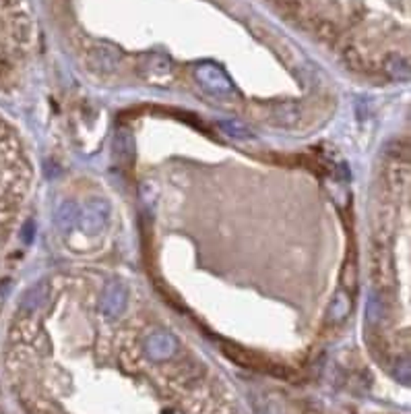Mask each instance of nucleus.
I'll use <instances>...</instances> for the list:
<instances>
[{"instance_id":"dca6fc26","label":"nucleus","mask_w":411,"mask_h":414,"mask_svg":"<svg viewBox=\"0 0 411 414\" xmlns=\"http://www.w3.org/2000/svg\"><path fill=\"white\" fill-rule=\"evenodd\" d=\"M222 126H224V131L228 133V135H232V137H238V139H246V137H250V133L240 124V122H222Z\"/></svg>"},{"instance_id":"0eeeda50","label":"nucleus","mask_w":411,"mask_h":414,"mask_svg":"<svg viewBox=\"0 0 411 414\" xmlns=\"http://www.w3.org/2000/svg\"><path fill=\"white\" fill-rule=\"evenodd\" d=\"M79 212H81V207L75 201H66L60 205L59 214H56V224L62 232H68L70 228H75L79 224Z\"/></svg>"},{"instance_id":"4468645a","label":"nucleus","mask_w":411,"mask_h":414,"mask_svg":"<svg viewBox=\"0 0 411 414\" xmlns=\"http://www.w3.org/2000/svg\"><path fill=\"white\" fill-rule=\"evenodd\" d=\"M387 71L395 77V79H410V64L408 60L393 57L391 62H387Z\"/></svg>"},{"instance_id":"9b49d317","label":"nucleus","mask_w":411,"mask_h":414,"mask_svg":"<svg viewBox=\"0 0 411 414\" xmlns=\"http://www.w3.org/2000/svg\"><path fill=\"white\" fill-rule=\"evenodd\" d=\"M273 120L277 124L284 126H294L295 122L300 120V108L295 104H279L277 108H273Z\"/></svg>"},{"instance_id":"9d476101","label":"nucleus","mask_w":411,"mask_h":414,"mask_svg":"<svg viewBox=\"0 0 411 414\" xmlns=\"http://www.w3.org/2000/svg\"><path fill=\"white\" fill-rule=\"evenodd\" d=\"M2 135V128H0ZM10 188H13V178L8 175L6 166L0 162V222L6 218L8 207H10Z\"/></svg>"},{"instance_id":"6e6552de","label":"nucleus","mask_w":411,"mask_h":414,"mask_svg":"<svg viewBox=\"0 0 411 414\" xmlns=\"http://www.w3.org/2000/svg\"><path fill=\"white\" fill-rule=\"evenodd\" d=\"M48 290H50V286H48V282L46 280H42L40 284H36L27 296H25V300H23V309L27 311V313H33V311H40L42 306H44V302L48 300Z\"/></svg>"},{"instance_id":"7ed1b4c3","label":"nucleus","mask_w":411,"mask_h":414,"mask_svg":"<svg viewBox=\"0 0 411 414\" xmlns=\"http://www.w3.org/2000/svg\"><path fill=\"white\" fill-rule=\"evenodd\" d=\"M194 75H196L199 83H201L205 89H209L211 94L226 96V94H232V91H234V85H232V81L228 79V75H226L219 66H215V64L205 62V64L196 66V73H194Z\"/></svg>"},{"instance_id":"39448f33","label":"nucleus","mask_w":411,"mask_h":414,"mask_svg":"<svg viewBox=\"0 0 411 414\" xmlns=\"http://www.w3.org/2000/svg\"><path fill=\"white\" fill-rule=\"evenodd\" d=\"M176 338L170 336V334H166V332H160V334L151 336L149 342H147V353H149V356L153 360H166V358H170V356L176 353Z\"/></svg>"},{"instance_id":"f03ea898","label":"nucleus","mask_w":411,"mask_h":414,"mask_svg":"<svg viewBox=\"0 0 411 414\" xmlns=\"http://www.w3.org/2000/svg\"><path fill=\"white\" fill-rule=\"evenodd\" d=\"M110 220V205L106 199H91L79 212V226L87 237L100 235Z\"/></svg>"},{"instance_id":"f8f14e48","label":"nucleus","mask_w":411,"mask_h":414,"mask_svg":"<svg viewBox=\"0 0 411 414\" xmlns=\"http://www.w3.org/2000/svg\"><path fill=\"white\" fill-rule=\"evenodd\" d=\"M312 31L323 42H329V44H335L339 40V31L335 29V25L331 21H325V19H314L312 21Z\"/></svg>"},{"instance_id":"20e7f679","label":"nucleus","mask_w":411,"mask_h":414,"mask_svg":"<svg viewBox=\"0 0 411 414\" xmlns=\"http://www.w3.org/2000/svg\"><path fill=\"white\" fill-rule=\"evenodd\" d=\"M126 300H128V290H126V286H124L120 280H110L108 286H106V293H104V302H102L106 315L116 317L118 313L124 311Z\"/></svg>"},{"instance_id":"1a4fd4ad","label":"nucleus","mask_w":411,"mask_h":414,"mask_svg":"<svg viewBox=\"0 0 411 414\" xmlns=\"http://www.w3.org/2000/svg\"><path fill=\"white\" fill-rule=\"evenodd\" d=\"M114 156L120 164H128L134 156V139L128 131H120L114 141Z\"/></svg>"},{"instance_id":"423d86ee","label":"nucleus","mask_w":411,"mask_h":414,"mask_svg":"<svg viewBox=\"0 0 411 414\" xmlns=\"http://www.w3.org/2000/svg\"><path fill=\"white\" fill-rule=\"evenodd\" d=\"M89 60L100 71H112L118 62V52L110 46H95L89 50Z\"/></svg>"},{"instance_id":"2eb2a0df","label":"nucleus","mask_w":411,"mask_h":414,"mask_svg":"<svg viewBox=\"0 0 411 414\" xmlns=\"http://www.w3.org/2000/svg\"><path fill=\"white\" fill-rule=\"evenodd\" d=\"M348 311H350V300H348V296L339 295L335 298V302H333V317H335V319H343V317L348 315Z\"/></svg>"},{"instance_id":"f257e3e1","label":"nucleus","mask_w":411,"mask_h":414,"mask_svg":"<svg viewBox=\"0 0 411 414\" xmlns=\"http://www.w3.org/2000/svg\"><path fill=\"white\" fill-rule=\"evenodd\" d=\"M370 276L372 282L376 284V288L382 290H391L395 288V272H393V261H391V253L387 249V244L382 240H376L370 253Z\"/></svg>"},{"instance_id":"ddd939ff","label":"nucleus","mask_w":411,"mask_h":414,"mask_svg":"<svg viewBox=\"0 0 411 414\" xmlns=\"http://www.w3.org/2000/svg\"><path fill=\"white\" fill-rule=\"evenodd\" d=\"M341 282H343V288L353 293L355 286H357V265H355V255L348 257V261L343 263V272H341Z\"/></svg>"},{"instance_id":"f3484780","label":"nucleus","mask_w":411,"mask_h":414,"mask_svg":"<svg viewBox=\"0 0 411 414\" xmlns=\"http://www.w3.org/2000/svg\"><path fill=\"white\" fill-rule=\"evenodd\" d=\"M346 60H348V64L355 68V71H364L366 68V64H364V59L359 57V52L355 50V48H346Z\"/></svg>"}]
</instances>
